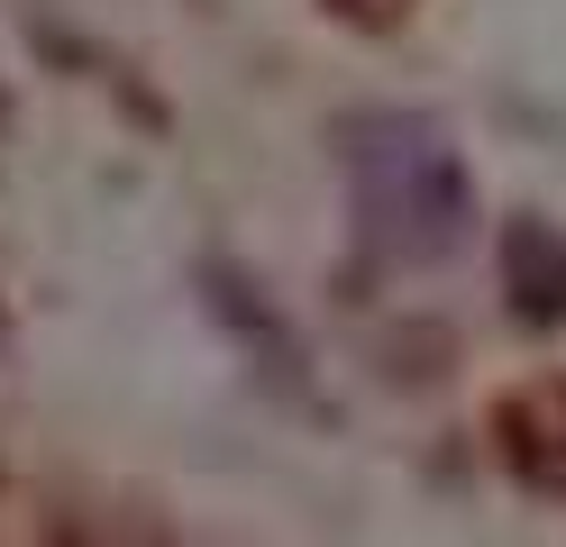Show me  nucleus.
<instances>
[{
	"mask_svg": "<svg viewBox=\"0 0 566 547\" xmlns=\"http://www.w3.org/2000/svg\"><path fill=\"white\" fill-rule=\"evenodd\" d=\"M512 311L530 328H557L566 319V238L548 219H521L512 229Z\"/></svg>",
	"mask_w": 566,
	"mask_h": 547,
	"instance_id": "obj_2",
	"label": "nucleus"
},
{
	"mask_svg": "<svg viewBox=\"0 0 566 547\" xmlns=\"http://www.w3.org/2000/svg\"><path fill=\"white\" fill-rule=\"evenodd\" d=\"M357 210L384 255L420 265V255H448L467 238L475 192L430 119H375V128H357Z\"/></svg>",
	"mask_w": 566,
	"mask_h": 547,
	"instance_id": "obj_1",
	"label": "nucleus"
}]
</instances>
